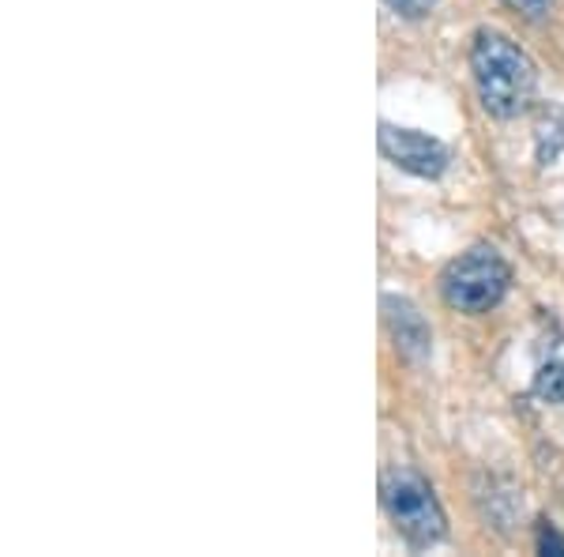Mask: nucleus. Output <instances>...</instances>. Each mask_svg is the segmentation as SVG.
<instances>
[{"label":"nucleus","instance_id":"nucleus-1","mask_svg":"<svg viewBox=\"0 0 564 557\" xmlns=\"http://www.w3.org/2000/svg\"><path fill=\"white\" fill-rule=\"evenodd\" d=\"M470 72H475V87L486 114L500 117V121L520 117L539 87L534 61L508 34L489 31V26H481L470 42Z\"/></svg>","mask_w":564,"mask_h":557},{"label":"nucleus","instance_id":"nucleus-5","mask_svg":"<svg viewBox=\"0 0 564 557\" xmlns=\"http://www.w3.org/2000/svg\"><path fill=\"white\" fill-rule=\"evenodd\" d=\"M534 396L542 404H564V343L553 346L534 373Z\"/></svg>","mask_w":564,"mask_h":557},{"label":"nucleus","instance_id":"nucleus-7","mask_svg":"<svg viewBox=\"0 0 564 557\" xmlns=\"http://www.w3.org/2000/svg\"><path fill=\"white\" fill-rule=\"evenodd\" d=\"M508 8H516L520 15H527V20H545L553 8V0H505Z\"/></svg>","mask_w":564,"mask_h":557},{"label":"nucleus","instance_id":"nucleus-2","mask_svg":"<svg viewBox=\"0 0 564 557\" xmlns=\"http://www.w3.org/2000/svg\"><path fill=\"white\" fill-rule=\"evenodd\" d=\"M508 282H512V271H508L505 257L494 245H475L441 271V298L459 313L478 317L500 306Z\"/></svg>","mask_w":564,"mask_h":557},{"label":"nucleus","instance_id":"nucleus-6","mask_svg":"<svg viewBox=\"0 0 564 557\" xmlns=\"http://www.w3.org/2000/svg\"><path fill=\"white\" fill-rule=\"evenodd\" d=\"M395 15H403V20H422V15H430L436 8V0H384Z\"/></svg>","mask_w":564,"mask_h":557},{"label":"nucleus","instance_id":"nucleus-3","mask_svg":"<svg viewBox=\"0 0 564 557\" xmlns=\"http://www.w3.org/2000/svg\"><path fill=\"white\" fill-rule=\"evenodd\" d=\"M384 513L395 524V532L406 538L417 550L436 546L444 538V508L436 501V493L422 474L399 471L384 482Z\"/></svg>","mask_w":564,"mask_h":557},{"label":"nucleus","instance_id":"nucleus-4","mask_svg":"<svg viewBox=\"0 0 564 557\" xmlns=\"http://www.w3.org/2000/svg\"><path fill=\"white\" fill-rule=\"evenodd\" d=\"M380 140V154L399 167L403 173H414V178H425V181H436L444 170H448L452 154L444 148L436 136H425L417 129H399V125H380L377 132Z\"/></svg>","mask_w":564,"mask_h":557}]
</instances>
